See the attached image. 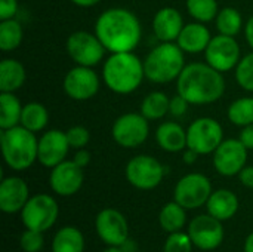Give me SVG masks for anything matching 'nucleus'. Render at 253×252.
<instances>
[{"label":"nucleus","mask_w":253,"mask_h":252,"mask_svg":"<svg viewBox=\"0 0 253 252\" xmlns=\"http://www.w3.org/2000/svg\"><path fill=\"white\" fill-rule=\"evenodd\" d=\"M95 34L107 52H133L142 37V25L138 16L125 7L104 10L95 22Z\"/></svg>","instance_id":"1"},{"label":"nucleus","mask_w":253,"mask_h":252,"mask_svg":"<svg viewBox=\"0 0 253 252\" xmlns=\"http://www.w3.org/2000/svg\"><path fill=\"white\" fill-rule=\"evenodd\" d=\"M222 74L208 62L187 64L176 79V92L191 105L213 104L225 92V79Z\"/></svg>","instance_id":"2"},{"label":"nucleus","mask_w":253,"mask_h":252,"mask_svg":"<svg viewBox=\"0 0 253 252\" xmlns=\"http://www.w3.org/2000/svg\"><path fill=\"white\" fill-rule=\"evenodd\" d=\"M144 79V61L133 52H116L104 61L102 80L114 94L129 95L142 85Z\"/></svg>","instance_id":"3"},{"label":"nucleus","mask_w":253,"mask_h":252,"mask_svg":"<svg viewBox=\"0 0 253 252\" xmlns=\"http://www.w3.org/2000/svg\"><path fill=\"white\" fill-rule=\"evenodd\" d=\"M185 52L176 42H160L144 59L145 79L156 85L176 80L185 67Z\"/></svg>","instance_id":"4"},{"label":"nucleus","mask_w":253,"mask_h":252,"mask_svg":"<svg viewBox=\"0 0 253 252\" xmlns=\"http://www.w3.org/2000/svg\"><path fill=\"white\" fill-rule=\"evenodd\" d=\"M0 144L4 163L13 171H25L37 160L39 138L21 125L1 129Z\"/></svg>","instance_id":"5"},{"label":"nucleus","mask_w":253,"mask_h":252,"mask_svg":"<svg viewBox=\"0 0 253 252\" xmlns=\"http://www.w3.org/2000/svg\"><path fill=\"white\" fill-rule=\"evenodd\" d=\"M65 49L68 56L76 62V65L95 67L105 56V46L95 33L89 31H74L67 37Z\"/></svg>","instance_id":"6"},{"label":"nucleus","mask_w":253,"mask_h":252,"mask_svg":"<svg viewBox=\"0 0 253 252\" xmlns=\"http://www.w3.org/2000/svg\"><path fill=\"white\" fill-rule=\"evenodd\" d=\"M224 141V129L213 117H199L187 128V149L200 156L212 154Z\"/></svg>","instance_id":"7"},{"label":"nucleus","mask_w":253,"mask_h":252,"mask_svg":"<svg viewBox=\"0 0 253 252\" xmlns=\"http://www.w3.org/2000/svg\"><path fill=\"white\" fill-rule=\"evenodd\" d=\"M150 120L141 113H125L119 116L111 126V137L123 149H136L142 146L150 135Z\"/></svg>","instance_id":"8"},{"label":"nucleus","mask_w":253,"mask_h":252,"mask_svg":"<svg viewBox=\"0 0 253 252\" xmlns=\"http://www.w3.org/2000/svg\"><path fill=\"white\" fill-rule=\"evenodd\" d=\"M59 214L56 201L49 195H36L28 199L21 211L22 223L27 229L36 232H46L50 229Z\"/></svg>","instance_id":"9"},{"label":"nucleus","mask_w":253,"mask_h":252,"mask_svg":"<svg viewBox=\"0 0 253 252\" xmlns=\"http://www.w3.org/2000/svg\"><path fill=\"white\" fill-rule=\"evenodd\" d=\"M125 175L130 186H133L135 189L153 190L162 183L165 177V168L156 157L139 154L127 162Z\"/></svg>","instance_id":"10"},{"label":"nucleus","mask_w":253,"mask_h":252,"mask_svg":"<svg viewBox=\"0 0 253 252\" xmlns=\"http://www.w3.org/2000/svg\"><path fill=\"white\" fill-rule=\"evenodd\" d=\"M205 59L209 65L221 73L236 70L237 64L242 59L240 45L236 37L216 34L212 37L205 50Z\"/></svg>","instance_id":"11"},{"label":"nucleus","mask_w":253,"mask_h":252,"mask_svg":"<svg viewBox=\"0 0 253 252\" xmlns=\"http://www.w3.org/2000/svg\"><path fill=\"white\" fill-rule=\"evenodd\" d=\"M212 195V184L209 178L203 174L193 172L182 177L173 192L175 202H178L185 209H196L205 205Z\"/></svg>","instance_id":"12"},{"label":"nucleus","mask_w":253,"mask_h":252,"mask_svg":"<svg viewBox=\"0 0 253 252\" xmlns=\"http://www.w3.org/2000/svg\"><path fill=\"white\" fill-rule=\"evenodd\" d=\"M62 88L68 98L74 101H87L98 94L101 79L95 73L93 67L76 65L67 71Z\"/></svg>","instance_id":"13"},{"label":"nucleus","mask_w":253,"mask_h":252,"mask_svg":"<svg viewBox=\"0 0 253 252\" xmlns=\"http://www.w3.org/2000/svg\"><path fill=\"white\" fill-rule=\"evenodd\" d=\"M248 151L239 138H227L213 151V166L224 177L239 175L246 166Z\"/></svg>","instance_id":"14"},{"label":"nucleus","mask_w":253,"mask_h":252,"mask_svg":"<svg viewBox=\"0 0 253 252\" xmlns=\"http://www.w3.org/2000/svg\"><path fill=\"white\" fill-rule=\"evenodd\" d=\"M188 236L194 247L203 251H212L218 248L224 241V227L221 220L208 215L196 217L188 227Z\"/></svg>","instance_id":"15"},{"label":"nucleus","mask_w":253,"mask_h":252,"mask_svg":"<svg viewBox=\"0 0 253 252\" xmlns=\"http://www.w3.org/2000/svg\"><path fill=\"white\" fill-rule=\"evenodd\" d=\"M99 238L110 247H123L129 238V226L122 212L113 208L102 209L95 221Z\"/></svg>","instance_id":"16"},{"label":"nucleus","mask_w":253,"mask_h":252,"mask_svg":"<svg viewBox=\"0 0 253 252\" xmlns=\"http://www.w3.org/2000/svg\"><path fill=\"white\" fill-rule=\"evenodd\" d=\"M70 149L71 147L65 131L49 129L43 132L42 137L39 138L37 160L44 168H55L56 165L65 160Z\"/></svg>","instance_id":"17"},{"label":"nucleus","mask_w":253,"mask_h":252,"mask_svg":"<svg viewBox=\"0 0 253 252\" xmlns=\"http://www.w3.org/2000/svg\"><path fill=\"white\" fill-rule=\"evenodd\" d=\"M84 181L83 168L79 166L74 160H64L55 168H52L49 184L50 189L59 196H73L76 195Z\"/></svg>","instance_id":"18"},{"label":"nucleus","mask_w":253,"mask_h":252,"mask_svg":"<svg viewBox=\"0 0 253 252\" xmlns=\"http://www.w3.org/2000/svg\"><path fill=\"white\" fill-rule=\"evenodd\" d=\"M30 199L27 183L19 177H7L0 183V209L4 214L22 211Z\"/></svg>","instance_id":"19"},{"label":"nucleus","mask_w":253,"mask_h":252,"mask_svg":"<svg viewBox=\"0 0 253 252\" xmlns=\"http://www.w3.org/2000/svg\"><path fill=\"white\" fill-rule=\"evenodd\" d=\"M184 25L181 12L172 6L159 9L153 18V31L160 42H176Z\"/></svg>","instance_id":"20"},{"label":"nucleus","mask_w":253,"mask_h":252,"mask_svg":"<svg viewBox=\"0 0 253 252\" xmlns=\"http://www.w3.org/2000/svg\"><path fill=\"white\" fill-rule=\"evenodd\" d=\"M211 40H212L211 30L203 22L196 21L184 25L182 31L176 39V43L185 53L196 55L202 52L205 53Z\"/></svg>","instance_id":"21"},{"label":"nucleus","mask_w":253,"mask_h":252,"mask_svg":"<svg viewBox=\"0 0 253 252\" xmlns=\"http://www.w3.org/2000/svg\"><path fill=\"white\" fill-rule=\"evenodd\" d=\"M159 147L168 153H178L187 147V129L176 122H163L156 129Z\"/></svg>","instance_id":"22"},{"label":"nucleus","mask_w":253,"mask_h":252,"mask_svg":"<svg viewBox=\"0 0 253 252\" xmlns=\"http://www.w3.org/2000/svg\"><path fill=\"white\" fill-rule=\"evenodd\" d=\"M206 206H208V214H211L212 217L221 221H225L236 215L239 209V199L233 192L221 189L211 195L209 201L206 202Z\"/></svg>","instance_id":"23"},{"label":"nucleus","mask_w":253,"mask_h":252,"mask_svg":"<svg viewBox=\"0 0 253 252\" xmlns=\"http://www.w3.org/2000/svg\"><path fill=\"white\" fill-rule=\"evenodd\" d=\"M25 79V67L18 59L4 58L0 62V92H16L22 88Z\"/></svg>","instance_id":"24"},{"label":"nucleus","mask_w":253,"mask_h":252,"mask_svg":"<svg viewBox=\"0 0 253 252\" xmlns=\"http://www.w3.org/2000/svg\"><path fill=\"white\" fill-rule=\"evenodd\" d=\"M47 123H49V111L42 102L31 101L22 107L19 125L24 126L25 129L37 134V132L44 131Z\"/></svg>","instance_id":"25"},{"label":"nucleus","mask_w":253,"mask_h":252,"mask_svg":"<svg viewBox=\"0 0 253 252\" xmlns=\"http://www.w3.org/2000/svg\"><path fill=\"white\" fill-rule=\"evenodd\" d=\"M22 104L15 92H0V129L18 126L22 114Z\"/></svg>","instance_id":"26"},{"label":"nucleus","mask_w":253,"mask_h":252,"mask_svg":"<svg viewBox=\"0 0 253 252\" xmlns=\"http://www.w3.org/2000/svg\"><path fill=\"white\" fill-rule=\"evenodd\" d=\"M169 102H170V98L165 92L153 91L147 94L145 98L142 100L139 113L148 120L163 119L169 113Z\"/></svg>","instance_id":"27"},{"label":"nucleus","mask_w":253,"mask_h":252,"mask_svg":"<svg viewBox=\"0 0 253 252\" xmlns=\"http://www.w3.org/2000/svg\"><path fill=\"white\" fill-rule=\"evenodd\" d=\"M84 239L79 229L64 227L61 229L52 242V252H83Z\"/></svg>","instance_id":"28"},{"label":"nucleus","mask_w":253,"mask_h":252,"mask_svg":"<svg viewBox=\"0 0 253 252\" xmlns=\"http://www.w3.org/2000/svg\"><path fill=\"white\" fill-rule=\"evenodd\" d=\"M24 39L22 24L16 18L0 21V49L3 52H12L19 48Z\"/></svg>","instance_id":"29"},{"label":"nucleus","mask_w":253,"mask_h":252,"mask_svg":"<svg viewBox=\"0 0 253 252\" xmlns=\"http://www.w3.org/2000/svg\"><path fill=\"white\" fill-rule=\"evenodd\" d=\"M215 24H216V30L219 31V34H225L231 37H236L242 31V28H245L242 13L236 7H231V6L219 9L215 18Z\"/></svg>","instance_id":"30"},{"label":"nucleus","mask_w":253,"mask_h":252,"mask_svg":"<svg viewBox=\"0 0 253 252\" xmlns=\"http://www.w3.org/2000/svg\"><path fill=\"white\" fill-rule=\"evenodd\" d=\"M159 221L165 232H168V233L179 232L185 226V221H187L185 208L181 206L178 202H170L162 208Z\"/></svg>","instance_id":"31"},{"label":"nucleus","mask_w":253,"mask_h":252,"mask_svg":"<svg viewBox=\"0 0 253 252\" xmlns=\"http://www.w3.org/2000/svg\"><path fill=\"white\" fill-rule=\"evenodd\" d=\"M228 120L240 128L253 123V97H243L234 100L227 110Z\"/></svg>","instance_id":"32"},{"label":"nucleus","mask_w":253,"mask_h":252,"mask_svg":"<svg viewBox=\"0 0 253 252\" xmlns=\"http://www.w3.org/2000/svg\"><path fill=\"white\" fill-rule=\"evenodd\" d=\"M188 13L199 22H211L215 21L219 7L216 0H187L185 1Z\"/></svg>","instance_id":"33"},{"label":"nucleus","mask_w":253,"mask_h":252,"mask_svg":"<svg viewBox=\"0 0 253 252\" xmlns=\"http://www.w3.org/2000/svg\"><path fill=\"white\" fill-rule=\"evenodd\" d=\"M236 80L242 89L253 92V50L245 55L236 67Z\"/></svg>","instance_id":"34"},{"label":"nucleus","mask_w":253,"mask_h":252,"mask_svg":"<svg viewBox=\"0 0 253 252\" xmlns=\"http://www.w3.org/2000/svg\"><path fill=\"white\" fill-rule=\"evenodd\" d=\"M193 242L188 236V233L175 232L170 233V236L166 239L163 252H191Z\"/></svg>","instance_id":"35"},{"label":"nucleus","mask_w":253,"mask_h":252,"mask_svg":"<svg viewBox=\"0 0 253 252\" xmlns=\"http://www.w3.org/2000/svg\"><path fill=\"white\" fill-rule=\"evenodd\" d=\"M65 134H67L70 147L71 149H76V150L84 149L89 144V141H90V132H89V129L84 128V126H82V125H74V126L68 128L65 131Z\"/></svg>","instance_id":"36"},{"label":"nucleus","mask_w":253,"mask_h":252,"mask_svg":"<svg viewBox=\"0 0 253 252\" xmlns=\"http://www.w3.org/2000/svg\"><path fill=\"white\" fill-rule=\"evenodd\" d=\"M21 248L25 252H39L43 248V235L42 232H36V230H30L27 229L22 235H21Z\"/></svg>","instance_id":"37"},{"label":"nucleus","mask_w":253,"mask_h":252,"mask_svg":"<svg viewBox=\"0 0 253 252\" xmlns=\"http://www.w3.org/2000/svg\"><path fill=\"white\" fill-rule=\"evenodd\" d=\"M188 105H191V104L184 97H181L179 94H176L175 97L170 98V102H169V114L179 119V117H182L187 113Z\"/></svg>","instance_id":"38"},{"label":"nucleus","mask_w":253,"mask_h":252,"mask_svg":"<svg viewBox=\"0 0 253 252\" xmlns=\"http://www.w3.org/2000/svg\"><path fill=\"white\" fill-rule=\"evenodd\" d=\"M18 13V0H0V21L15 18Z\"/></svg>","instance_id":"39"},{"label":"nucleus","mask_w":253,"mask_h":252,"mask_svg":"<svg viewBox=\"0 0 253 252\" xmlns=\"http://www.w3.org/2000/svg\"><path fill=\"white\" fill-rule=\"evenodd\" d=\"M239 140L245 144V147L248 150H253V123L252 125L245 126V128H242V132H240Z\"/></svg>","instance_id":"40"},{"label":"nucleus","mask_w":253,"mask_h":252,"mask_svg":"<svg viewBox=\"0 0 253 252\" xmlns=\"http://www.w3.org/2000/svg\"><path fill=\"white\" fill-rule=\"evenodd\" d=\"M240 183L248 187V189H253V166H245L240 174H239Z\"/></svg>","instance_id":"41"},{"label":"nucleus","mask_w":253,"mask_h":252,"mask_svg":"<svg viewBox=\"0 0 253 252\" xmlns=\"http://www.w3.org/2000/svg\"><path fill=\"white\" fill-rule=\"evenodd\" d=\"M90 159H92L90 153H89L86 149H80V150H77V151H76V154H74V159H73V160H74L79 166L86 168V166L90 163Z\"/></svg>","instance_id":"42"},{"label":"nucleus","mask_w":253,"mask_h":252,"mask_svg":"<svg viewBox=\"0 0 253 252\" xmlns=\"http://www.w3.org/2000/svg\"><path fill=\"white\" fill-rule=\"evenodd\" d=\"M245 37L248 45L252 48L253 50V15L248 19V22L245 24Z\"/></svg>","instance_id":"43"},{"label":"nucleus","mask_w":253,"mask_h":252,"mask_svg":"<svg viewBox=\"0 0 253 252\" xmlns=\"http://www.w3.org/2000/svg\"><path fill=\"white\" fill-rule=\"evenodd\" d=\"M200 154L199 153H196L194 150H191V149H187L185 150V153H184V162L187 163V165H193L196 160H197V157H199Z\"/></svg>","instance_id":"44"},{"label":"nucleus","mask_w":253,"mask_h":252,"mask_svg":"<svg viewBox=\"0 0 253 252\" xmlns=\"http://www.w3.org/2000/svg\"><path fill=\"white\" fill-rule=\"evenodd\" d=\"M70 1L79 7H92V6L98 4L101 0H70Z\"/></svg>","instance_id":"45"},{"label":"nucleus","mask_w":253,"mask_h":252,"mask_svg":"<svg viewBox=\"0 0 253 252\" xmlns=\"http://www.w3.org/2000/svg\"><path fill=\"white\" fill-rule=\"evenodd\" d=\"M245 252H253V233H251L245 244Z\"/></svg>","instance_id":"46"},{"label":"nucleus","mask_w":253,"mask_h":252,"mask_svg":"<svg viewBox=\"0 0 253 252\" xmlns=\"http://www.w3.org/2000/svg\"><path fill=\"white\" fill-rule=\"evenodd\" d=\"M102 252H125L122 250V247H110V248H107L105 251Z\"/></svg>","instance_id":"47"}]
</instances>
